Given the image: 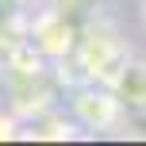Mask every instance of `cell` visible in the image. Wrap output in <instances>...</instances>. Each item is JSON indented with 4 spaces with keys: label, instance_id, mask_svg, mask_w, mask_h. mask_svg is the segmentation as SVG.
<instances>
[{
    "label": "cell",
    "instance_id": "cell-1",
    "mask_svg": "<svg viewBox=\"0 0 146 146\" xmlns=\"http://www.w3.org/2000/svg\"><path fill=\"white\" fill-rule=\"evenodd\" d=\"M142 19H146V4H142Z\"/></svg>",
    "mask_w": 146,
    "mask_h": 146
}]
</instances>
